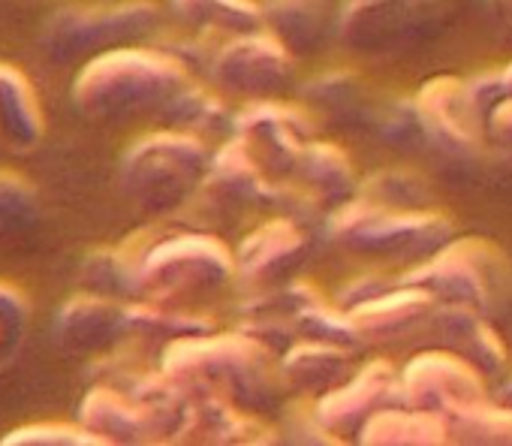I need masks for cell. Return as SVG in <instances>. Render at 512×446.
I'll return each mask as SVG.
<instances>
[{
  "label": "cell",
  "mask_w": 512,
  "mask_h": 446,
  "mask_svg": "<svg viewBox=\"0 0 512 446\" xmlns=\"http://www.w3.org/2000/svg\"><path fill=\"white\" fill-rule=\"evenodd\" d=\"M163 374L190 398L220 395L238 407L275 404L278 383L269 347L253 335H184L166 344Z\"/></svg>",
  "instance_id": "6da1fadb"
},
{
  "label": "cell",
  "mask_w": 512,
  "mask_h": 446,
  "mask_svg": "<svg viewBox=\"0 0 512 446\" xmlns=\"http://www.w3.org/2000/svg\"><path fill=\"white\" fill-rule=\"evenodd\" d=\"M187 88L184 64L154 49H112L85 61L73 82V100L94 121H127L139 115H163V109Z\"/></svg>",
  "instance_id": "7a4b0ae2"
},
{
  "label": "cell",
  "mask_w": 512,
  "mask_h": 446,
  "mask_svg": "<svg viewBox=\"0 0 512 446\" xmlns=\"http://www.w3.org/2000/svg\"><path fill=\"white\" fill-rule=\"evenodd\" d=\"M208 151L199 136L163 130L139 139L121 160V190L145 214H169L184 205L208 175Z\"/></svg>",
  "instance_id": "3957f363"
},
{
  "label": "cell",
  "mask_w": 512,
  "mask_h": 446,
  "mask_svg": "<svg viewBox=\"0 0 512 446\" xmlns=\"http://www.w3.org/2000/svg\"><path fill=\"white\" fill-rule=\"evenodd\" d=\"M329 233L338 245L389 260H425L449 245L452 223L437 211L386 208L377 202H347L332 214Z\"/></svg>",
  "instance_id": "277c9868"
},
{
  "label": "cell",
  "mask_w": 512,
  "mask_h": 446,
  "mask_svg": "<svg viewBox=\"0 0 512 446\" xmlns=\"http://www.w3.org/2000/svg\"><path fill=\"white\" fill-rule=\"evenodd\" d=\"M455 16V0H350L338 37L359 55H398L437 40Z\"/></svg>",
  "instance_id": "5b68a950"
},
{
  "label": "cell",
  "mask_w": 512,
  "mask_h": 446,
  "mask_svg": "<svg viewBox=\"0 0 512 446\" xmlns=\"http://www.w3.org/2000/svg\"><path fill=\"white\" fill-rule=\"evenodd\" d=\"M160 25L151 0H127L106 7H67L58 10L43 28V49L58 64L91 61L103 52L142 43Z\"/></svg>",
  "instance_id": "8992f818"
},
{
  "label": "cell",
  "mask_w": 512,
  "mask_h": 446,
  "mask_svg": "<svg viewBox=\"0 0 512 446\" xmlns=\"http://www.w3.org/2000/svg\"><path fill=\"white\" fill-rule=\"evenodd\" d=\"M509 278V260L485 239H461L440 248L425 266L410 272L404 284L428 290L443 305H467L485 311Z\"/></svg>",
  "instance_id": "52a82bcc"
},
{
  "label": "cell",
  "mask_w": 512,
  "mask_h": 446,
  "mask_svg": "<svg viewBox=\"0 0 512 446\" xmlns=\"http://www.w3.org/2000/svg\"><path fill=\"white\" fill-rule=\"evenodd\" d=\"M229 251L211 236H172L139 260V290L157 302L211 293L232 278Z\"/></svg>",
  "instance_id": "ba28073f"
},
{
  "label": "cell",
  "mask_w": 512,
  "mask_h": 446,
  "mask_svg": "<svg viewBox=\"0 0 512 446\" xmlns=\"http://www.w3.org/2000/svg\"><path fill=\"white\" fill-rule=\"evenodd\" d=\"M220 91L250 100H272L293 85V52L269 31L232 37L211 61Z\"/></svg>",
  "instance_id": "9c48e42d"
},
{
  "label": "cell",
  "mask_w": 512,
  "mask_h": 446,
  "mask_svg": "<svg viewBox=\"0 0 512 446\" xmlns=\"http://www.w3.org/2000/svg\"><path fill=\"white\" fill-rule=\"evenodd\" d=\"M485 374L452 350L419 353L398 377V392L407 407L440 413L443 419L461 407L485 401Z\"/></svg>",
  "instance_id": "30bf717a"
},
{
  "label": "cell",
  "mask_w": 512,
  "mask_h": 446,
  "mask_svg": "<svg viewBox=\"0 0 512 446\" xmlns=\"http://www.w3.org/2000/svg\"><path fill=\"white\" fill-rule=\"evenodd\" d=\"M413 118L425 139H431L446 154H470L482 142L488 118L482 115L467 82L452 76L431 79L419 88L413 100Z\"/></svg>",
  "instance_id": "8fae6325"
},
{
  "label": "cell",
  "mask_w": 512,
  "mask_h": 446,
  "mask_svg": "<svg viewBox=\"0 0 512 446\" xmlns=\"http://www.w3.org/2000/svg\"><path fill=\"white\" fill-rule=\"evenodd\" d=\"M235 133L263 169L296 172L299 157L311 142V121L299 109L260 100L235 118Z\"/></svg>",
  "instance_id": "7c38bea8"
},
{
  "label": "cell",
  "mask_w": 512,
  "mask_h": 446,
  "mask_svg": "<svg viewBox=\"0 0 512 446\" xmlns=\"http://www.w3.org/2000/svg\"><path fill=\"white\" fill-rule=\"evenodd\" d=\"M398 389V377L395 368L383 359L365 365L362 371H356L344 386H338L335 392L323 395L317 410V419L341 440V437H359L365 422L383 410V404L389 401V395Z\"/></svg>",
  "instance_id": "4fadbf2b"
},
{
  "label": "cell",
  "mask_w": 512,
  "mask_h": 446,
  "mask_svg": "<svg viewBox=\"0 0 512 446\" xmlns=\"http://www.w3.org/2000/svg\"><path fill=\"white\" fill-rule=\"evenodd\" d=\"M121 335H127V308L109 296H76L55 317V341L67 353L91 356L112 347Z\"/></svg>",
  "instance_id": "5bb4252c"
},
{
  "label": "cell",
  "mask_w": 512,
  "mask_h": 446,
  "mask_svg": "<svg viewBox=\"0 0 512 446\" xmlns=\"http://www.w3.org/2000/svg\"><path fill=\"white\" fill-rule=\"evenodd\" d=\"M335 0H263V19L269 31L293 52L311 55L320 52L338 28Z\"/></svg>",
  "instance_id": "9a60e30c"
},
{
  "label": "cell",
  "mask_w": 512,
  "mask_h": 446,
  "mask_svg": "<svg viewBox=\"0 0 512 446\" xmlns=\"http://www.w3.org/2000/svg\"><path fill=\"white\" fill-rule=\"evenodd\" d=\"M302 257L305 239L299 227L287 217H275L244 239L238 251V269L250 281H275L293 272Z\"/></svg>",
  "instance_id": "2e32d148"
},
{
  "label": "cell",
  "mask_w": 512,
  "mask_h": 446,
  "mask_svg": "<svg viewBox=\"0 0 512 446\" xmlns=\"http://www.w3.org/2000/svg\"><path fill=\"white\" fill-rule=\"evenodd\" d=\"M434 296L422 287L404 284L401 290H386L383 296H374L356 308H350V320L359 332V338H374V341H386V338H398L404 332H410L413 326H419L431 308H434Z\"/></svg>",
  "instance_id": "e0dca14e"
},
{
  "label": "cell",
  "mask_w": 512,
  "mask_h": 446,
  "mask_svg": "<svg viewBox=\"0 0 512 446\" xmlns=\"http://www.w3.org/2000/svg\"><path fill=\"white\" fill-rule=\"evenodd\" d=\"M437 335L446 341V347L458 356H464L470 365H476L485 377H494L506 365V350L494 329L479 317L476 308L467 305H443L434 317Z\"/></svg>",
  "instance_id": "ac0fdd59"
},
{
  "label": "cell",
  "mask_w": 512,
  "mask_h": 446,
  "mask_svg": "<svg viewBox=\"0 0 512 446\" xmlns=\"http://www.w3.org/2000/svg\"><path fill=\"white\" fill-rule=\"evenodd\" d=\"M281 374L293 389L323 398L338 386H344L356 371L347 347L326 344V341H305L287 350L281 362Z\"/></svg>",
  "instance_id": "d6986e66"
},
{
  "label": "cell",
  "mask_w": 512,
  "mask_h": 446,
  "mask_svg": "<svg viewBox=\"0 0 512 446\" xmlns=\"http://www.w3.org/2000/svg\"><path fill=\"white\" fill-rule=\"evenodd\" d=\"M79 422L103 443H145L154 440L145 413L136 401L115 386H94L79 407Z\"/></svg>",
  "instance_id": "ffe728a7"
},
{
  "label": "cell",
  "mask_w": 512,
  "mask_h": 446,
  "mask_svg": "<svg viewBox=\"0 0 512 446\" xmlns=\"http://www.w3.org/2000/svg\"><path fill=\"white\" fill-rule=\"evenodd\" d=\"M202 184L217 205H253L266 199L269 190L263 166L256 163L241 139H232L220 148Z\"/></svg>",
  "instance_id": "44dd1931"
},
{
  "label": "cell",
  "mask_w": 512,
  "mask_h": 446,
  "mask_svg": "<svg viewBox=\"0 0 512 446\" xmlns=\"http://www.w3.org/2000/svg\"><path fill=\"white\" fill-rule=\"evenodd\" d=\"M296 172L323 208H341L356 196V172L350 157L332 142H308Z\"/></svg>",
  "instance_id": "7402d4cb"
},
{
  "label": "cell",
  "mask_w": 512,
  "mask_h": 446,
  "mask_svg": "<svg viewBox=\"0 0 512 446\" xmlns=\"http://www.w3.org/2000/svg\"><path fill=\"white\" fill-rule=\"evenodd\" d=\"M43 109L28 76L0 64V139L13 148H34L43 139Z\"/></svg>",
  "instance_id": "603a6c76"
},
{
  "label": "cell",
  "mask_w": 512,
  "mask_h": 446,
  "mask_svg": "<svg viewBox=\"0 0 512 446\" xmlns=\"http://www.w3.org/2000/svg\"><path fill=\"white\" fill-rule=\"evenodd\" d=\"M181 440H202V443H266L275 440L266 428L244 416L235 401L220 395L193 398V413Z\"/></svg>",
  "instance_id": "cb8c5ba5"
},
{
  "label": "cell",
  "mask_w": 512,
  "mask_h": 446,
  "mask_svg": "<svg viewBox=\"0 0 512 446\" xmlns=\"http://www.w3.org/2000/svg\"><path fill=\"white\" fill-rule=\"evenodd\" d=\"M359 440L368 446H434L449 440V428L446 419L431 410L383 407L365 422Z\"/></svg>",
  "instance_id": "d4e9b609"
},
{
  "label": "cell",
  "mask_w": 512,
  "mask_h": 446,
  "mask_svg": "<svg viewBox=\"0 0 512 446\" xmlns=\"http://www.w3.org/2000/svg\"><path fill=\"white\" fill-rule=\"evenodd\" d=\"M172 13L196 28V31H211V34H253L263 31V7H256L253 0H172Z\"/></svg>",
  "instance_id": "484cf974"
},
{
  "label": "cell",
  "mask_w": 512,
  "mask_h": 446,
  "mask_svg": "<svg viewBox=\"0 0 512 446\" xmlns=\"http://www.w3.org/2000/svg\"><path fill=\"white\" fill-rule=\"evenodd\" d=\"M449 440L476 446H512V407L476 401L446 416Z\"/></svg>",
  "instance_id": "4316f807"
},
{
  "label": "cell",
  "mask_w": 512,
  "mask_h": 446,
  "mask_svg": "<svg viewBox=\"0 0 512 446\" xmlns=\"http://www.w3.org/2000/svg\"><path fill=\"white\" fill-rule=\"evenodd\" d=\"M82 281L88 293L118 299L139 290V263H133L124 251H97L85 260Z\"/></svg>",
  "instance_id": "83f0119b"
},
{
  "label": "cell",
  "mask_w": 512,
  "mask_h": 446,
  "mask_svg": "<svg viewBox=\"0 0 512 446\" xmlns=\"http://www.w3.org/2000/svg\"><path fill=\"white\" fill-rule=\"evenodd\" d=\"M40 217L34 184L16 172H0V236L28 233Z\"/></svg>",
  "instance_id": "f1b7e54d"
},
{
  "label": "cell",
  "mask_w": 512,
  "mask_h": 446,
  "mask_svg": "<svg viewBox=\"0 0 512 446\" xmlns=\"http://www.w3.org/2000/svg\"><path fill=\"white\" fill-rule=\"evenodd\" d=\"M163 118L172 121L175 130H184V133H211V130H220L223 127V118H226V109L217 97L199 91V88H184L166 109H163Z\"/></svg>",
  "instance_id": "f546056e"
},
{
  "label": "cell",
  "mask_w": 512,
  "mask_h": 446,
  "mask_svg": "<svg viewBox=\"0 0 512 446\" xmlns=\"http://www.w3.org/2000/svg\"><path fill=\"white\" fill-rule=\"evenodd\" d=\"M127 332L142 338H184V335H202L208 332V320L187 317L181 311H163V308H127Z\"/></svg>",
  "instance_id": "4dcf8cb0"
},
{
  "label": "cell",
  "mask_w": 512,
  "mask_h": 446,
  "mask_svg": "<svg viewBox=\"0 0 512 446\" xmlns=\"http://www.w3.org/2000/svg\"><path fill=\"white\" fill-rule=\"evenodd\" d=\"M28 323H31L28 299L16 287L0 284V368L10 365L22 350Z\"/></svg>",
  "instance_id": "1f68e13d"
},
{
  "label": "cell",
  "mask_w": 512,
  "mask_h": 446,
  "mask_svg": "<svg viewBox=\"0 0 512 446\" xmlns=\"http://www.w3.org/2000/svg\"><path fill=\"white\" fill-rule=\"evenodd\" d=\"M4 446H106L94 431L85 425H61V422H40L22 425L4 437Z\"/></svg>",
  "instance_id": "d6a6232c"
},
{
  "label": "cell",
  "mask_w": 512,
  "mask_h": 446,
  "mask_svg": "<svg viewBox=\"0 0 512 446\" xmlns=\"http://www.w3.org/2000/svg\"><path fill=\"white\" fill-rule=\"evenodd\" d=\"M362 199L386 208H419L425 199V184L407 172H380L362 184Z\"/></svg>",
  "instance_id": "836d02e7"
},
{
  "label": "cell",
  "mask_w": 512,
  "mask_h": 446,
  "mask_svg": "<svg viewBox=\"0 0 512 446\" xmlns=\"http://www.w3.org/2000/svg\"><path fill=\"white\" fill-rule=\"evenodd\" d=\"M308 97L314 103H320L323 109L335 112V115H347L362 103V88H359V82L353 76L332 73V76H323L320 82H314L308 88Z\"/></svg>",
  "instance_id": "e575fe53"
},
{
  "label": "cell",
  "mask_w": 512,
  "mask_h": 446,
  "mask_svg": "<svg viewBox=\"0 0 512 446\" xmlns=\"http://www.w3.org/2000/svg\"><path fill=\"white\" fill-rule=\"evenodd\" d=\"M485 130H488V136L512 157V100H500V103L491 109Z\"/></svg>",
  "instance_id": "d590c367"
},
{
  "label": "cell",
  "mask_w": 512,
  "mask_h": 446,
  "mask_svg": "<svg viewBox=\"0 0 512 446\" xmlns=\"http://www.w3.org/2000/svg\"><path fill=\"white\" fill-rule=\"evenodd\" d=\"M500 88H503V100H512V64L500 73Z\"/></svg>",
  "instance_id": "8d00e7d4"
},
{
  "label": "cell",
  "mask_w": 512,
  "mask_h": 446,
  "mask_svg": "<svg viewBox=\"0 0 512 446\" xmlns=\"http://www.w3.org/2000/svg\"><path fill=\"white\" fill-rule=\"evenodd\" d=\"M497 10H500V19L512 25V0H497Z\"/></svg>",
  "instance_id": "74e56055"
},
{
  "label": "cell",
  "mask_w": 512,
  "mask_h": 446,
  "mask_svg": "<svg viewBox=\"0 0 512 446\" xmlns=\"http://www.w3.org/2000/svg\"><path fill=\"white\" fill-rule=\"evenodd\" d=\"M500 398H503V404H509L512 407V380L503 386V392H500Z\"/></svg>",
  "instance_id": "f35d334b"
}]
</instances>
